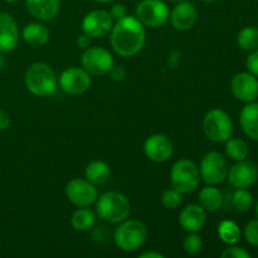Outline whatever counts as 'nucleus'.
I'll list each match as a JSON object with an SVG mask.
<instances>
[{
	"instance_id": "obj_1",
	"label": "nucleus",
	"mask_w": 258,
	"mask_h": 258,
	"mask_svg": "<svg viewBox=\"0 0 258 258\" xmlns=\"http://www.w3.org/2000/svg\"><path fill=\"white\" fill-rule=\"evenodd\" d=\"M146 42L143 23L135 15L116 20L111 29V47L121 57H134L141 52Z\"/></svg>"
},
{
	"instance_id": "obj_2",
	"label": "nucleus",
	"mask_w": 258,
	"mask_h": 258,
	"mask_svg": "<svg viewBox=\"0 0 258 258\" xmlns=\"http://www.w3.org/2000/svg\"><path fill=\"white\" fill-rule=\"evenodd\" d=\"M25 87L37 97H49L57 91L58 77L53 68L44 62L29 66L24 77Z\"/></svg>"
},
{
	"instance_id": "obj_3",
	"label": "nucleus",
	"mask_w": 258,
	"mask_h": 258,
	"mask_svg": "<svg viewBox=\"0 0 258 258\" xmlns=\"http://www.w3.org/2000/svg\"><path fill=\"white\" fill-rule=\"evenodd\" d=\"M96 212L102 221L117 224L128 218L131 204L125 194L120 191H106L96 201Z\"/></svg>"
},
{
	"instance_id": "obj_4",
	"label": "nucleus",
	"mask_w": 258,
	"mask_h": 258,
	"mask_svg": "<svg viewBox=\"0 0 258 258\" xmlns=\"http://www.w3.org/2000/svg\"><path fill=\"white\" fill-rule=\"evenodd\" d=\"M148 228L145 224L136 219H125L118 223L113 233L116 246L123 252H134L144 246L148 239Z\"/></svg>"
},
{
	"instance_id": "obj_5",
	"label": "nucleus",
	"mask_w": 258,
	"mask_h": 258,
	"mask_svg": "<svg viewBox=\"0 0 258 258\" xmlns=\"http://www.w3.org/2000/svg\"><path fill=\"white\" fill-rule=\"evenodd\" d=\"M170 180L173 188L181 194H189L196 190L201 183V173L196 163L188 159L176 161L170 170Z\"/></svg>"
},
{
	"instance_id": "obj_6",
	"label": "nucleus",
	"mask_w": 258,
	"mask_h": 258,
	"mask_svg": "<svg viewBox=\"0 0 258 258\" xmlns=\"http://www.w3.org/2000/svg\"><path fill=\"white\" fill-rule=\"evenodd\" d=\"M204 135L213 143H226L233 134V123L226 111L213 108L203 118Z\"/></svg>"
},
{
	"instance_id": "obj_7",
	"label": "nucleus",
	"mask_w": 258,
	"mask_h": 258,
	"mask_svg": "<svg viewBox=\"0 0 258 258\" xmlns=\"http://www.w3.org/2000/svg\"><path fill=\"white\" fill-rule=\"evenodd\" d=\"M228 163L219 151H209L203 156L199 168L201 179L208 185L223 183L228 175Z\"/></svg>"
},
{
	"instance_id": "obj_8",
	"label": "nucleus",
	"mask_w": 258,
	"mask_h": 258,
	"mask_svg": "<svg viewBox=\"0 0 258 258\" xmlns=\"http://www.w3.org/2000/svg\"><path fill=\"white\" fill-rule=\"evenodd\" d=\"M135 17L144 24V27L159 28L169 20L170 10L163 0H143L138 4Z\"/></svg>"
},
{
	"instance_id": "obj_9",
	"label": "nucleus",
	"mask_w": 258,
	"mask_h": 258,
	"mask_svg": "<svg viewBox=\"0 0 258 258\" xmlns=\"http://www.w3.org/2000/svg\"><path fill=\"white\" fill-rule=\"evenodd\" d=\"M81 62L82 67L92 76L108 75L115 66L112 54L102 47H88L83 52Z\"/></svg>"
},
{
	"instance_id": "obj_10",
	"label": "nucleus",
	"mask_w": 258,
	"mask_h": 258,
	"mask_svg": "<svg viewBox=\"0 0 258 258\" xmlns=\"http://www.w3.org/2000/svg\"><path fill=\"white\" fill-rule=\"evenodd\" d=\"M64 193L68 201L78 208L92 206L98 198V191L96 185L90 183L87 179L81 178H76L68 181Z\"/></svg>"
},
{
	"instance_id": "obj_11",
	"label": "nucleus",
	"mask_w": 258,
	"mask_h": 258,
	"mask_svg": "<svg viewBox=\"0 0 258 258\" xmlns=\"http://www.w3.org/2000/svg\"><path fill=\"white\" fill-rule=\"evenodd\" d=\"M58 85L67 95H82L90 88L91 75L83 67H70L60 73Z\"/></svg>"
},
{
	"instance_id": "obj_12",
	"label": "nucleus",
	"mask_w": 258,
	"mask_h": 258,
	"mask_svg": "<svg viewBox=\"0 0 258 258\" xmlns=\"http://www.w3.org/2000/svg\"><path fill=\"white\" fill-rule=\"evenodd\" d=\"M229 184L236 189H247L258 180V166L248 160L237 161L228 169Z\"/></svg>"
},
{
	"instance_id": "obj_13",
	"label": "nucleus",
	"mask_w": 258,
	"mask_h": 258,
	"mask_svg": "<svg viewBox=\"0 0 258 258\" xmlns=\"http://www.w3.org/2000/svg\"><path fill=\"white\" fill-rule=\"evenodd\" d=\"M113 19L106 10L96 9L87 13L82 20V30L91 38H100L111 32Z\"/></svg>"
},
{
	"instance_id": "obj_14",
	"label": "nucleus",
	"mask_w": 258,
	"mask_h": 258,
	"mask_svg": "<svg viewBox=\"0 0 258 258\" xmlns=\"http://www.w3.org/2000/svg\"><path fill=\"white\" fill-rule=\"evenodd\" d=\"M144 153L149 160L154 163H165L171 158L174 146L170 139L164 134H154L149 136L144 144Z\"/></svg>"
},
{
	"instance_id": "obj_15",
	"label": "nucleus",
	"mask_w": 258,
	"mask_h": 258,
	"mask_svg": "<svg viewBox=\"0 0 258 258\" xmlns=\"http://www.w3.org/2000/svg\"><path fill=\"white\" fill-rule=\"evenodd\" d=\"M231 91L237 100L242 102H253L258 97V80L249 72L237 73L231 82Z\"/></svg>"
},
{
	"instance_id": "obj_16",
	"label": "nucleus",
	"mask_w": 258,
	"mask_h": 258,
	"mask_svg": "<svg viewBox=\"0 0 258 258\" xmlns=\"http://www.w3.org/2000/svg\"><path fill=\"white\" fill-rule=\"evenodd\" d=\"M169 19L176 30H189L194 27L198 19L196 5L188 0L176 3V5L170 12Z\"/></svg>"
},
{
	"instance_id": "obj_17",
	"label": "nucleus",
	"mask_w": 258,
	"mask_h": 258,
	"mask_svg": "<svg viewBox=\"0 0 258 258\" xmlns=\"http://www.w3.org/2000/svg\"><path fill=\"white\" fill-rule=\"evenodd\" d=\"M19 42V28L9 13H0V53L12 52Z\"/></svg>"
},
{
	"instance_id": "obj_18",
	"label": "nucleus",
	"mask_w": 258,
	"mask_h": 258,
	"mask_svg": "<svg viewBox=\"0 0 258 258\" xmlns=\"http://www.w3.org/2000/svg\"><path fill=\"white\" fill-rule=\"evenodd\" d=\"M207 221V212L199 204H189L179 216V224L188 233L199 232Z\"/></svg>"
},
{
	"instance_id": "obj_19",
	"label": "nucleus",
	"mask_w": 258,
	"mask_h": 258,
	"mask_svg": "<svg viewBox=\"0 0 258 258\" xmlns=\"http://www.w3.org/2000/svg\"><path fill=\"white\" fill-rule=\"evenodd\" d=\"M25 5L32 17L48 22L57 17L60 9V0H25Z\"/></svg>"
},
{
	"instance_id": "obj_20",
	"label": "nucleus",
	"mask_w": 258,
	"mask_h": 258,
	"mask_svg": "<svg viewBox=\"0 0 258 258\" xmlns=\"http://www.w3.org/2000/svg\"><path fill=\"white\" fill-rule=\"evenodd\" d=\"M239 123L249 139L258 141V102H248V105L242 108Z\"/></svg>"
},
{
	"instance_id": "obj_21",
	"label": "nucleus",
	"mask_w": 258,
	"mask_h": 258,
	"mask_svg": "<svg viewBox=\"0 0 258 258\" xmlns=\"http://www.w3.org/2000/svg\"><path fill=\"white\" fill-rule=\"evenodd\" d=\"M49 30L39 22L29 23L23 29V39L30 47H43L49 40Z\"/></svg>"
},
{
	"instance_id": "obj_22",
	"label": "nucleus",
	"mask_w": 258,
	"mask_h": 258,
	"mask_svg": "<svg viewBox=\"0 0 258 258\" xmlns=\"http://www.w3.org/2000/svg\"><path fill=\"white\" fill-rule=\"evenodd\" d=\"M111 176V169L105 161H91L85 169V178L93 185H103Z\"/></svg>"
},
{
	"instance_id": "obj_23",
	"label": "nucleus",
	"mask_w": 258,
	"mask_h": 258,
	"mask_svg": "<svg viewBox=\"0 0 258 258\" xmlns=\"http://www.w3.org/2000/svg\"><path fill=\"white\" fill-rule=\"evenodd\" d=\"M199 206L204 209L206 212L213 213L217 212L222 206L223 202V197L219 189H217L214 185H207L201 189L199 191Z\"/></svg>"
},
{
	"instance_id": "obj_24",
	"label": "nucleus",
	"mask_w": 258,
	"mask_h": 258,
	"mask_svg": "<svg viewBox=\"0 0 258 258\" xmlns=\"http://www.w3.org/2000/svg\"><path fill=\"white\" fill-rule=\"evenodd\" d=\"M96 223V214L88 207H81L71 217V224L77 232L90 231Z\"/></svg>"
},
{
	"instance_id": "obj_25",
	"label": "nucleus",
	"mask_w": 258,
	"mask_h": 258,
	"mask_svg": "<svg viewBox=\"0 0 258 258\" xmlns=\"http://www.w3.org/2000/svg\"><path fill=\"white\" fill-rule=\"evenodd\" d=\"M241 228L238 224L233 221H222L218 226V236L223 243L228 244H236L241 238Z\"/></svg>"
},
{
	"instance_id": "obj_26",
	"label": "nucleus",
	"mask_w": 258,
	"mask_h": 258,
	"mask_svg": "<svg viewBox=\"0 0 258 258\" xmlns=\"http://www.w3.org/2000/svg\"><path fill=\"white\" fill-rule=\"evenodd\" d=\"M226 154L229 159L234 161L244 160L249 154L248 144L242 139L229 138L226 141Z\"/></svg>"
},
{
	"instance_id": "obj_27",
	"label": "nucleus",
	"mask_w": 258,
	"mask_h": 258,
	"mask_svg": "<svg viewBox=\"0 0 258 258\" xmlns=\"http://www.w3.org/2000/svg\"><path fill=\"white\" fill-rule=\"evenodd\" d=\"M237 43L239 48L247 52L258 49V29L254 27H246L237 35Z\"/></svg>"
},
{
	"instance_id": "obj_28",
	"label": "nucleus",
	"mask_w": 258,
	"mask_h": 258,
	"mask_svg": "<svg viewBox=\"0 0 258 258\" xmlns=\"http://www.w3.org/2000/svg\"><path fill=\"white\" fill-rule=\"evenodd\" d=\"M233 206L239 212H248L253 204V197L247 189H237L233 194Z\"/></svg>"
},
{
	"instance_id": "obj_29",
	"label": "nucleus",
	"mask_w": 258,
	"mask_h": 258,
	"mask_svg": "<svg viewBox=\"0 0 258 258\" xmlns=\"http://www.w3.org/2000/svg\"><path fill=\"white\" fill-rule=\"evenodd\" d=\"M183 203V194L176 189H166L161 196V204L169 211H175Z\"/></svg>"
},
{
	"instance_id": "obj_30",
	"label": "nucleus",
	"mask_w": 258,
	"mask_h": 258,
	"mask_svg": "<svg viewBox=\"0 0 258 258\" xmlns=\"http://www.w3.org/2000/svg\"><path fill=\"white\" fill-rule=\"evenodd\" d=\"M183 247L186 254L196 256V254L201 253L202 248H203V239H202V237L197 232H193V233H189L185 237Z\"/></svg>"
},
{
	"instance_id": "obj_31",
	"label": "nucleus",
	"mask_w": 258,
	"mask_h": 258,
	"mask_svg": "<svg viewBox=\"0 0 258 258\" xmlns=\"http://www.w3.org/2000/svg\"><path fill=\"white\" fill-rule=\"evenodd\" d=\"M244 237L249 244L258 247V219L247 223V226L244 227Z\"/></svg>"
},
{
	"instance_id": "obj_32",
	"label": "nucleus",
	"mask_w": 258,
	"mask_h": 258,
	"mask_svg": "<svg viewBox=\"0 0 258 258\" xmlns=\"http://www.w3.org/2000/svg\"><path fill=\"white\" fill-rule=\"evenodd\" d=\"M222 258H249L251 254L249 252H247L246 249L242 248V247L234 246V244H231L228 248L224 249L221 254Z\"/></svg>"
},
{
	"instance_id": "obj_33",
	"label": "nucleus",
	"mask_w": 258,
	"mask_h": 258,
	"mask_svg": "<svg viewBox=\"0 0 258 258\" xmlns=\"http://www.w3.org/2000/svg\"><path fill=\"white\" fill-rule=\"evenodd\" d=\"M246 66L249 73H252V75L258 77V49L251 52V54L247 57Z\"/></svg>"
},
{
	"instance_id": "obj_34",
	"label": "nucleus",
	"mask_w": 258,
	"mask_h": 258,
	"mask_svg": "<svg viewBox=\"0 0 258 258\" xmlns=\"http://www.w3.org/2000/svg\"><path fill=\"white\" fill-rule=\"evenodd\" d=\"M110 14L113 20H120L122 19L123 17L127 15V10H126V7L123 4H121V3H116V4H113L112 7H111Z\"/></svg>"
},
{
	"instance_id": "obj_35",
	"label": "nucleus",
	"mask_w": 258,
	"mask_h": 258,
	"mask_svg": "<svg viewBox=\"0 0 258 258\" xmlns=\"http://www.w3.org/2000/svg\"><path fill=\"white\" fill-rule=\"evenodd\" d=\"M110 76L113 81L120 82V81H122L126 77V70L121 67V66H113L112 70L110 71Z\"/></svg>"
},
{
	"instance_id": "obj_36",
	"label": "nucleus",
	"mask_w": 258,
	"mask_h": 258,
	"mask_svg": "<svg viewBox=\"0 0 258 258\" xmlns=\"http://www.w3.org/2000/svg\"><path fill=\"white\" fill-rule=\"evenodd\" d=\"M76 42H77L78 48H81V49H87L91 45V37L86 34V33H82L81 35H78Z\"/></svg>"
},
{
	"instance_id": "obj_37",
	"label": "nucleus",
	"mask_w": 258,
	"mask_h": 258,
	"mask_svg": "<svg viewBox=\"0 0 258 258\" xmlns=\"http://www.w3.org/2000/svg\"><path fill=\"white\" fill-rule=\"evenodd\" d=\"M10 126V117L5 111L0 110V131H5Z\"/></svg>"
},
{
	"instance_id": "obj_38",
	"label": "nucleus",
	"mask_w": 258,
	"mask_h": 258,
	"mask_svg": "<svg viewBox=\"0 0 258 258\" xmlns=\"http://www.w3.org/2000/svg\"><path fill=\"white\" fill-rule=\"evenodd\" d=\"M140 258H164V254L160 253L158 251H146L144 253H141Z\"/></svg>"
},
{
	"instance_id": "obj_39",
	"label": "nucleus",
	"mask_w": 258,
	"mask_h": 258,
	"mask_svg": "<svg viewBox=\"0 0 258 258\" xmlns=\"http://www.w3.org/2000/svg\"><path fill=\"white\" fill-rule=\"evenodd\" d=\"M179 54H180V53L174 52V53H171V55L169 57V64H170L171 68H176V66H178L180 57H179V58H176V57H178Z\"/></svg>"
},
{
	"instance_id": "obj_40",
	"label": "nucleus",
	"mask_w": 258,
	"mask_h": 258,
	"mask_svg": "<svg viewBox=\"0 0 258 258\" xmlns=\"http://www.w3.org/2000/svg\"><path fill=\"white\" fill-rule=\"evenodd\" d=\"M4 64H5V58L4 55H3V53H0V70L4 67Z\"/></svg>"
},
{
	"instance_id": "obj_41",
	"label": "nucleus",
	"mask_w": 258,
	"mask_h": 258,
	"mask_svg": "<svg viewBox=\"0 0 258 258\" xmlns=\"http://www.w3.org/2000/svg\"><path fill=\"white\" fill-rule=\"evenodd\" d=\"M201 2L206 3V4H213V3H217L218 0H201Z\"/></svg>"
},
{
	"instance_id": "obj_42",
	"label": "nucleus",
	"mask_w": 258,
	"mask_h": 258,
	"mask_svg": "<svg viewBox=\"0 0 258 258\" xmlns=\"http://www.w3.org/2000/svg\"><path fill=\"white\" fill-rule=\"evenodd\" d=\"M3 2L8 3V4H14V3H18V2H20V0H3Z\"/></svg>"
},
{
	"instance_id": "obj_43",
	"label": "nucleus",
	"mask_w": 258,
	"mask_h": 258,
	"mask_svg": "<svg viewBox=\"0 0 258 258\" xmlns=\"http://www.w3.org/2000/svg\"><path fill=\"white\" fill-rule=\"evenodd\" d=\"M96 2H98V3H111V2H113V0H96Z\"/></svg>"
},
{
	"instance_id": "obj_44",
	"label": "nucleus",
	"mask_w": 258,
	"mask_h": 258,
	"mask_svg": "<svg viewBox=\"0 0 258 258\" xmlns=\"http://www.w3.org/2000/svg\"><path fill=\"white\" fill-rule=\"evenodd\" d=\"M168 2H171V3H179V2H184V0H168Z\"/></svg>"
},
{
	"instance_id": "obj_45",
	"label": "nucleus",
	"mask_w": 258,
	"mask_h": 258,
	"mask_svg": "<svg viewBox=\"0 0 258 258\" xmlns=\"http://www.w3.org/2000/svg\"><path fill=\"white\" fill-rule=\"evenodd\" d=\"M256 213H257V216H258V201H257V204H256Z\"/></svg>"
}]
</instances>
